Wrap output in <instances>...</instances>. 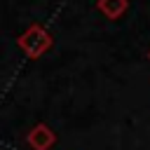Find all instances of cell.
Instances as JSON below:
<instances>
[{
  "mask_svg": "<svg viewBox=\"0 0 150 150\" xmlns=\"http://www.w3.org/2000/svg\"><path fill=\"white\" fill-rule=\"evenodd\" d=\"M96 9H98L105 19L115 21V19H120V16L129 9V0H96Z\"/></svg>",
  "mask_w": 150,
  "mask_h": 150,
  "instance_id": "obj_3",
  "label": "cell"
},
{
  "mask_svg": "<svg viewBox=\"0 0 150 150\" xmlns=\"http://www.w3.org/2000/svg\"><path fill=\"white\" fill-rule=\"evenodd\" d=\"M148 59H150V52H148Z\"/></svg>",
  "mask_w": 150,
  "mask_h": 150,
  "instance_id": "obj_4",
  "label": "cell"
},
{
  "mask_svg": "<svg viewBox=\"0 0 150 150\" xmlns=\"http://www.w3.org/2000/svg\"><path fill=\"white\" fill-rule=\"evenodd\" d=\"M26 143H28L33 150H49V148L56 143V134H54L52 127H47L45 122H38V124L28 131Z\"/></svg>",
  "mask_w": 150,
  "mask_h": 150,
  "instance_id": "obj_2",
  "label": "cell"
},
{
  "mask_svg": "<svg viewBox=\"0 0 150 150\" xmlns=\"http://www.w3.org/2000/svg\"><path fill=\"white\" fill-rule=\"evenodd\" d=\"M52 42H54V38H52V33H49L42 23H30V26L16 38L19 49H21L28 59H40V56L52 47Z\"/></svg>",
  "mask_w": 150,
  "mask_h": 150,
  "instance_id": "obj_1",
  "label": "cell"
}]
</instances>
